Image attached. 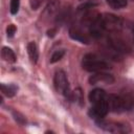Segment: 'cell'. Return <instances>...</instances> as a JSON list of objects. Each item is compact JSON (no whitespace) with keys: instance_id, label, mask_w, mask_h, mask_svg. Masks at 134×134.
Segmentation results:
<instances>
[{"instance_id":"obj_1","label":"cell","mask_w":134,"mask_h":134,"mask_svg":"<svg viewBox=\"0 0 134 134\" xmlns=\"http://www.w3.org/2000/svg\"><path fill=\"white\" fill-rule=\"evenodd\" d=\"M109 111L115 113H121L132 109L134 105V98L130 94H108L107 96Z\"/></svg>"},{"instance_id":"obj_2","label":"cell","mask_w":134,"mask_h":134,"mask_svg":"<svg viewBox=\"0 0 134 134\" xmlns=\"http://www.w3.org/2000/svg\"><path fill=\"white\" fill-rule=\"evenodd\" d=\"M82 67L84 70L89 72H98L105 71L111 68L110 64L105 61L104 59L99 58L94 53H87L83 57L82 60Z\"/></svg>"},{"instance_id":"obj_3","label":"cell","mask_w":134,"mask_h":134,"mask_svg":"<svg viewBox=\"0 0 134 134\" xmlns=\"http://www.w3.org/2000/svg\"><path fill=\"white\" fill-rule=\"evenodd\" d=\"M53 85H54V88H55V90L58 92H60L64 96H66L69 99H71L72 92L70 91L69 81L67 79L66 73L63 70H59V71H57L54 73V76H53Z\"/></svg>"},{"instance_id":"obj_4","label":"cell","mask_w":134,"mask_h":134,"mask_svg":"<svg viewBox=\"0 0 134 134\" xmlns=\"http://www.w3.org/2000/svg\"><path fill=\"white\" fill-rule=\"evenodd\" d=\"M95 121L97 126L106 132H110V133H130L131 132L130 126L122 124V122L107 121V120H104V118L95 120Z\"/></svg>"},{"instance_id":"obj_5","label":"cell","mask_w":134,"mask_h":134,"mask_svg":"<svg viewBox=\"0 0 134 134\" xmlns=\"http://www.w3.org/2000/svg\"><path fill=\"white\" fill-rule=\"evenodd\" d=\"M108 112H109V106H108V100L106 98L104 100L92 104V107L89 109L88 114L94 120H98V119H103Z\"/></svg>"},{"instance_id":"obj_6","label":"cell","mask_w":134,"mask_h":134,"mask_svg":"<svg viewBox=\"0 0 134 134\" xmlns=\"http://www.w3.org/2000/svg\"><path fill=\"white\" fill-rule=\"evenodd\" d=\"M102 19L106 31H118L122 27V19L115 15L104 14L102 15Z\"/></svg>"},{"instance_id":"obj_7","label":"cell","mask_w":134,"mask_h":134,"mask_svg":"<svg viewBox=\"0 0 134 134\" xmlns=\"http://www.w3.org/2000/svg\"><path fill=\"white\" fill-rule=\"evenodd\" d=\"M114 81H115V79L112 74L104 72V71L94 72V74H92L89 77V83L91 85H96V84H99V83L110 85V84H113Z\"/></svg>"},{"instance_id":"obj_8","label":"cell","mask_w":134,"mask_h":134,"mask_svg":"<svg viewBox=\"0 0 134 134\" xmlns=\"http://www.w3.org/2000/svg\"><path fill=\"white\" fill-rule=\"evenodd\" d=\"M69 36L75 40V41H79L83 44H89L90 42V39L89 37L79 27H75V26H72L69 28Z\"/></svg>"},{"instance_id":"obj_9","label":"cell","mask_w":134,"mask_h":134,"mask_svg":"<svg viewBox=\"0 0 134 134\" xmlns=\"http://www.w3.org/2000/svg\"><path fill=\"white\" fill-rule=\"evenodd\" d=\"M108 96V94L105 92V90L100 89V88H95L93 90H91L89 92V100L91 104H94V103H97V102H100V100H104L106 99Z\"/></svg>"},{"instance_id":"obj_10","label":"cell","mask_w":134,"mask_h":134,"mask_svg":"<svg viewBox=\"0 0 134 134\" xmlns=\"http://www.w3.org/2000/svg\"><path fill=\"white\" fill-rule=\"evenodd\" d=\"M27 52H28L31 63L36 64L39 59V50H38V46L35 42H29L27 44Z\"/></svg>"},{"instance_id":"obj_11","label":"cell","mask_w":134,"mask_h":134,"mask_svg":"<svg viewBox=\"0 0 134 134\" xmlns=\"http://www.w3.org/2000/svg\"><path fill=\"white\" fill-rule=\"evenodd\" d=\"M1 57L4 61L8 62V63H15L17 61V58H16V54L14 52V50L9 47H2V50H1Z\"/></svg>"},{"instance_id":"obj_12","label":"cell","mask_w":134,"mask_h":134,"mask_svg":"<svg viewBox=\"0 0 134 134\" xmlns=\"http://www.w3.org/2000/svg\"><path fill=\"white\" fill-rule=\"evenodd\" d=\"M59 8H60V1H58V0H52V1H50V2L46 5V7H45V9H44V14L47 15L48 17H50V16L54 15L55 13H58V12H59Z\"/></svg>"},{"instance_id":"obj_13","label":"cell","mask_w":134,"mask_h":134,"mask_svg":"<svg viewBox=\"0 0 134 134\" xmlns=\"http://www.w3.org/2000/svg\"><path fill=\"white\" fill-rule=\"evenodd\" d=\"M1 91L4 95H6L7 97H13L15 96V94L18 91V87L14 84H9V85H5V84H1Z\"/></svg>"},{"instance_id":"obj_14","label":"cell","mask_w":134,"mask_h":134,"mask_svg":"<svg viewBox=\"0 0 134 134\" xmlns=\"http://www.w3.org/2000/svg\"><path fill=\"white\" fill-rule=\"evenodd\" d=\"M106 2L109 4L110 7L114 9H120L127 6L128 0H106Z\"/></svg>"},{"instance_id":"obj_15","label":"cell","mask_w":134,"mask_h":134,"mask_svg":"<svg viewBox=\"0 0 134 134\" xmlns=\"http://www.w3.org/2000/svg\"><path fill=\"white\" fill-rule=\"evenodd\" d=\"M97 4H98V3H97L96 1H94V0H87V1H85L83 4H81V5L77 7V10H79V12H86V10H88V9H90V8L95 7Z\"/></svg>"},{"instance_id":"obj_16","label":"cell","mask_w":134,"mask_h":134,"mask_svg":"<svg viewBox=\"0 0 134 134\" xmlns=\"http://www.w3.org/2000/svg\"><path fill=\"white\" fill-rule=\"evenodd\" d=\"M70 100H75L76 103L80 104V106L83 105V93H82L81 88H76L72 92V95H71V99Z\"/></svg>"},{"instance_id":"obj_17","label":"cell","mask_w":134,"mask_h":134,"mask_svg":"<svg viewBox=\"0 0 134 134\" xmlns=\"http://www.w3.org/2000/svg\"><path fill=\"white\" fill-rule=\"evenodd\" d=\"M65 54V50H63V49H58V50H55L53 53H52V55H51V58H50V63H57V62H59L62 58H63V55Z\"/></svg>"},{"instance_id":"obj_18","label":"cell","mask_w":134,"mask_h":134,"mask_svg":"<svg viewBox=\"0 0 134 134\" xmlns=\"http://www.w3.org/2000/svg\"><path fill=\"white\" fill-rule=\"evenodd\" d=\"M19 7H20V0H10L9 10L12 15H16L19 12Z\"/></svg>"},{"instance_id":"obj_19","label":"cell","mask_w":134,"mask_h":134,"mask_svg":"<svg viewBox=\"0 0 134 134\" xmlns=\"http://www.w3.org/2000/svg\"><path fill=\"white\" fill-rule=\"evenodd\" d=\"M16 31H17V28H16V26L14 24H9L6 27V34H7V37L8 38L14 37V35L16 34Z\"/></svg>"},{"instance_id":"obj_20","label":"cell","mask_w":134,"mask_h":134,"mask_svg":"<svg viewBox=\"0 0 134 134\" xmlns=\"http://www.w3.org/2000/svg\"><path fill=\"white\" fill-rule=\"evenodd\" d=\"M14 116H15V119L19 122V124H25L26 122V119H25V117L23 116V115H21L20 113H16V112H14Z\"/></svg>"},{"instance_id":"obj_21","label":"cell","mask_w":134,"mask_h":134,"mask_svg":"<svg viewBox=\"0 0 134 134\" xmlns=\"http://www.w3.org/2000/svg\"><path fill=\"white\" fill-rule=\"evenodd\" d=\"M42 2H43V0H30V6L32 9H37L40 7Z\"/></svg>"},{"instance_id":"obj_22","label":"cell","mask_w":134,"mask_h":134,"mask_svg":"<svg viewBox=\"0 0 134 134\" xmlns=\"http://www.w3.org/2000/svg\"><path fill=\"white\" fill-rule=\"evenodd\" d=\"M55 29L54 28H51V29H49L48 31H47V36L48 37H50V38H52V37H54V35H55Z\"/></svg>"},{"instance_id":"obj_23","label":"cell","mask_w":134,"mask_h":134,"mask_svg":"<svg viewBox=\"0 0 134 134\" xmlns=\"http://www.w3.org/2000/svg\"><path fill=\"white\" fill-rule=\"evenodd\" d=\"M131 32H132V38H133V42H134V23L131 24Z\"/></svg>"}]
</instances>
